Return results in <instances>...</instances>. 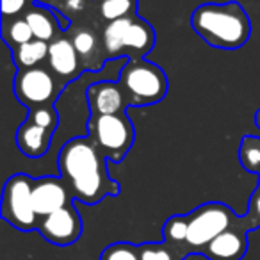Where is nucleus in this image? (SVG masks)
<instances>
[{
	"label": "nucleus",
	"mask_w": 260,
	"mask_h": 260,
	"mask_svg": "<svg viewBox=\"0 0 260 260\" xmlns=\"http://www.w3.org/2000/svg\"><path fill=\"white\" fill-rule=\"evenodd\" d=\"M249 226H260V187L251 194L248 207V216H246Z\"/></svg>",
	"instance_id": "393cba45"
},
{
	"label": "nucleus",
	"mask_w": 260,
	"mask_h": 260,
	"mask_svg": "<svg viewBox=\"0 0 260 260\" xmlns=\"http://www.w3.org/2000/svg\"><path fill=\"white\" fill-rule=\"evenodd\" d=\"M139 260H180V255H177L171 246L166 242L157 244V242H146V244L138 246Z\"/></svg>",
	"instance_id": "412c9836"
},
{
	"label": "nucleus",
	"mask_w": 260,
	"mask_h": 260,
	"mask_svg": "<svg viewBox=\"0 0 260 260\" xmlns=\"http://www.w3.org/2000/svg\"><path fill=\"white\" fill-rule=\"evenodd\" d=\"M119 86L130 105H152L168 93V79L162 68L145 59H130L119 73Z\"/></svg>",
	"instance_id": "7ed1b4c3"
},
{
	"label": "nucleus",
	"mask_w": 260,
	"mask_h": 260,
	"mask_svg": "<svg viewBox=\"0 0 260 260\" xmlns=\"http://www.w3.org/2000/svg\"><path fill=\"white\" fill-rule=\"evenodd\" d=\"M48 45L47 41L32 40L22 47L13 48V59H15L18 70L36 68L43 59H48Z\"/></svg>",
	"instance_id": "dca6fc26"
},
{
	"label": "nucleus",
	"mask_w": 260,
	"mask_h": 260,
	"mask_svg": "<svg viewBox=\"0 0 260 260\" xmlns=\"http://www.w3.org/2000/svg\"><path fill=\"white\" fill-rule=\"evenodd\" d=\"M239 160L249 173H260V138L246 136L239 146Z\"/></svg>",
	"instance_id": "f3484780"
},
{
	"label": "nucleus",
	"mask_w": 260,
	"mask_h": 260,
	"mask_svg": "<svg viewBox=\"0 0 260 260\" xmlns=\"http://www.w3.org/2000/svg\"><path fill=\"white\" fill-rule=\"evenodd\" d=\"M23 18L29 23L30 30L34 34V40L47 41V43L48 41H54L55 36H57V30L61 29L52 9L40 4H34L30 9H27Z\"/></svg>",
	"instance_id": "2eb2a0df"
},
{
	"label": "nucleus",
	"mask_w": 260,
	"mask_h": 260,
	"mask_svg": "<svg viewBox=\"0 0 260 260\" xmlns=\"http://www.w3.org/2000/svg\"><path fill=\"white\" fill-rule=\"evenodd\" d=\"M87 6V0H66L64 8L68 9L70 13H80L84 11Z\"/></svg>",
	"instance_id": "bb28decb"
},
{
	"label": "nucleus",
	"mask_w": 260,
	"mask_h": 260,
	"mask_svg": "<svg viewBox=\"0 0 260 260\" xmlns=\"http://www.w3.org/2000/svg\"><path fill=\"white\" fill-rule=\"evenodd\" d=\"M255 125H256V126H258V128H260V109H258V111L255 112Z\"/></svg>",
	"instance_id": "cd10ccee"
},
{
	"label": "nucleus",
	"mask_w": 260,
	"mask_h": 260,
	"mask_svg": "<svg viewBox=\"0 0 260 260\" xmlns=\"http://www.w3.org/2000/svg\"><path fill=\"white\" fill-rule=\"evenodd\" d=\"M32 182L34 178L18 173L6 182L2 192L0 214L11 226L23 232L38 230L40 224V216L32 202Z\"/></svg>",
	"instance_id": "423d86ee"
},
{
	"label": "nucleus",
	"mask_w": 260,
	"mask_h": 260,
	"mask_svg": "<svg viewBox=\"0 0 260 260\" xmlns=\"http://www.w3.org/2000/svg\"><path fill=\"white\" fill-rule=\"evenodd\" d=\"M248 228L249 226L242 224L228 228L203 248L202 255H205L209 260H242L248 251V237H246Z\"/></svg>",
	"instance_id": "9b49d317"
},
{
	"label": "nucleus",
	"mask_w": 260,
	"mask_h": 260,
	"mask_svg": "<svg viewBox=\"0 0 260 260\" xmlns=\"http://www.w3.org/2000/svg\"><path fill=\"white\" fill-rule=\"evenodd\" d=\"M87 102H89L93 116L121 114L125 105L128 104L121 86L111 80L91 84L87 87Z\"/></svg>",
	"instance_id": "f8f14e48"
},
{
	"label": "nucleus",
	"mask_w": 260,
	"mask_h": 260,
	"mask_svg": "<svg viewBox=\"0 0 260 260\" xmlns=\"http://www.w3.org/2000/svg\"><path fill=\"white\" fill-rule=\"evenodd\" d=\"M15 93L29 109L47 107L57 94V82L54 75L41 66L18 70L15 77Z\"/></svg>",
	"instance_id": "6e6552de"
},
{
	"label": "nucleus",
	"mask_w": 260,
	"mask_h": 260,
	"mask_svg": "<svg viewBox=\"0 0 260 260\" xmlns=\"http://www.w3.org/2000/svg\"><path fill=\"white\" fill-rule=\"evenodd\" d=\"M164 242L177 251L178 248L185 244L187 237V216H173L164 223L162 228Z\"/></svg>",
	"instance_id": "6ab92c4d"
},
{
	"label": "nucleus",
	"mask_w": 260,
	"mask_h": 260,
	"mask_svg": "<svg viewBox=\"0 0 260 260\" xmlns=\"http://www.w3.org/2000/svg\"><path fill=\"white\" fill-rule=\"evenodd\" d=\"M104 48L107 57H116L123 50L136 52L139 55H145L152 50L155 34L148 22L132 16L109 22L104 29Z\"/></svg>",
	"instance_id": "39448f33"
},
{
	"label": "nucleus",
	"mask_w": 260,
	"mask_h": 260,
	"mask_svg": "<svg viewBox=\"0 0 260 260\" xmlns=\"http://www.w3.org/2000/svg\"><path fill=\"white\" fill-rule=\"evenodd\" d=\"M27 8V0H2V18L16 16Z\"/></svg>",
	"instance_id": "a878e982"
},
{
	"label": "nucleus",
	"mask_w": 260,
	"mask_h": 260,
	"mask_svg": "<svg viewBox=\"0 0 260 260\" xmlns=\"http://www.w3.org/2000/svg\"><path fill=\"white\" fill-rule=\"evenodd\" d=\"M191 23L207 43L224 50L246 45L251 32L248 13L237 2L200 6L192 13Z\"/></svg>",
	"instance_id": "f03ea898"
},
{
	"label": "nucleus",
	"mask_w": 260,
	"mask_h": 260,
	"mask_svg": "<svg viewBox=\"0 0 260 260\" xmlns=\"http://www.w3.org/2000/svg\"><path fill=\"white\" fill-rule=\"evenodd\" d=\"M48 64H50L52 72L59 77H75L80 72V55L75 50L72 40L66 38H55L48 45Z\"/></svg>",
	"instance_id": "4468645a"
},
{
	"label": "nucleus",
	"mask_w": 260,
	"mask_h": 260,
	"mask_svg": "<svg viewBox=\"0 0 260 260\" xmlns=\"http://www.w3.org/2000/svg\"><path fill=\"white\" fill-rule=\"evenodd\" d=\"M100 260H139V249L130 242H114L104 249Z\"/></svg>",
	"instance_id": "4be33fe9"
},
{
	"label": "nucleus",
	"mask_w": 260,
	"mask_h": 260,
	"mask_svg": "<svg viewBox=\"0 0 260 260\" xmlns=\"http://www.w3.org/2000/svg\"><path fill=\"white\" fill-rule=\"evenodd\" d=\"M136 11V0H100V15L107 22L132 16Z\"/></svg>",
	"instance_id": "aec40b11"
},
{
	"label": "nucleus",
	"mask_w": 260,
	"mask_h": 260,
	"mask_svg": "<svg viewBox=\"0 0 260 260\" xmlns=\"http://www.w3.org/2000/svg\"><path fill=\"white\" fill-rule=\"evenodd\" d=\"M59 170L73 198L86 205H94L105 196L119 192L118 182L107 173L105 155L89 138H75L62 146Z\"/></svg>",
	"instance_id": "f257e3e1"
},
{
	"label": "nucleus",
	"mask_w": 260,
	"mask_h": 260,
	"mask_svg": "<svg viewBox=\"0 0 260 260\" xmlns=\"http://www.w3.org/2000/svg\"><path fill=\"white\" fill-rule=\"evenodd\" d=\"M27 118H29L30 121L36 123V125L45 126V128L55 130V126H57V112H55L50 105H47V107L30 109Z\"/></svg>",
	"instance_id": "b1692460"
},
{
	"label": "nucleus",
	"mask_w": 260,
	"mask_h": 260,
	"mask_svg": "<svg viewBox=\"0 0 260 260\" xmlns=\"http://www.w3.org/2000/svg\"><path fill=\"white\" fill-rule=\"evenodd\" d=\"M73 47L75 50L79 52L80 57H91V55L96 52V47H98V40L91 30L87 29H82L73 36Z\"/></svg>",
	"instance_id": "5701e85b"
},
{
	"label": "nucleus",
	"mask_w": 260,
	"mask_h": 260,
	"mask_svg": "<svg viewBox=\"0 0 260 260\" xmlns=\"http://www.w3.org/2000/svg\"><path fill=\"white\" fill-rule=\"evenodd\" d=\"M242 224V221L223 203H205L187 216L185 255L202 253L203 248L228 228Z\"/></svg>",
	"instance_id": "20e7f679"
},
{
	"label": "nucleus",
	"mask_w": 260,
	"mask_h": 260,
	"mask_svg": "<svg viewBox=\"0 0 260 260\" xmlns=\"http://www.w3.org/2000/svg\"><path fill=\"white\" fill-rule=\"evenodd\" d=\"M41 237L57 246H70L82 235V217L73 203L41 217L38 224Z\"/></svg>",
	"instance_id": "1a4fd4ad"
},
{
	"label": "nucleus",
	"mask_w": 260,
	"mask_h": 260,
	"mask_svg": "<svg viewBox=\"0 0 260 260\" xmlns=\"http://www.w3.org/2000/svg\"><path fill=\"white\" fill-rule=\"evenodd\" d=\"M52 134H54V130L36 125V123L27 118L20 125L18 132H16V145H18L20 152L25 157L40 159V157H43L48 152Z\"/></svg>",
	"instance_id": "ddd939ff"
},
{
	"label": "nucleus",
	"mask_w": 260,
	"mask_h": 260,
	"mask_svg": "<svg viewBox=\"0 0 260 260\" xmlns=\"http://www.w3.org/2000/svg\"><path fill=\"white\" fill-rule=\"evenodd\" d=\"M2 36H4V41L11 48L22 47V45L34 40V34H32V30H30L25 18H15L11 23H4Z\"/></svg>",
	"instance_id": "a211bd4d"
},
{
	"label": "nucleus",
	"mask_w": 260,
	"mask_h": 260,
	"mask_svg": "<svg viewBox=\"0 0 260 260\" xmlns=\"http://www.w3.org/2000/svg\"><path fill=\"white\" fill-rule=\"evenodd\" d=\"M93 141L107 159L119 162L134 143V125L130 118L121 114L93 116L91 119Z\"/></svg>",
	"instance_id": "0eeeda50"
},
{
	"label": "nucleus",
	"mask_w": 260,
	"mask_h": 260,
	"mask_svg": "<svg viewBox=\"0 0 260 260\" xmlns=\"http://www.w3.org/2000/svg\"><path fill=\"white\" fill-rule=\"evenodd\" d=\"M73 200L68 185L59 177L34 178L32 182V202L36 214L41 217L70 205Z\"/></svg>",
	"instance_id": "9d476101"
}]
</instances>
